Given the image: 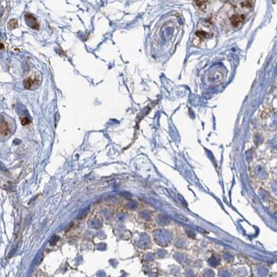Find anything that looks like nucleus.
I'll return each mask as SVG.
<instances>
[{"label":"nucleus","mask_w":277,"mask_h":277,"mask_svg":"<svg viewBox=\"0 0 277 277\" xmlns=\"http://www.w3.org/2000/svg\"><path fill=\"white\" fill-rule=\"evenodd\" d=\"M38 82L39 80H38L36 78L29 77L24 81V87L28 90H33L37 88Z\"/></svg>","instance_id":"1"},{"label":"nucleus","mask_w":277,"mask_h":277,"mask_svg":"<svg viewBox=\"0 0 277 277\" xmlns=\"http://www.w3.org/2000/svg\"><path fill=\"white\" fill-rule=\"evenodd\" d=\"M245 20V16L244 15H234L231 17V24L234 27H238L240 23L244 21Z\"/></svg>","instance_id":"2"},{"label":"nucleus","mask_w":277,"mask_h":277,"mask_svg":"<svg viewBox=\"0 0 277 277\" xmlns=\"http://www.w3.org/2000/svg\"><path fill=\"white\" fill-rule=\"evenodd\" d=\"M9 133H10V128L8 123L4 120L1 121L0 122V134L7 135Z\"/></svg>","instance_id":"3"},{"label":"nucleus","mask_w":277,"mask_h":277,"mask_svg":"<svg viewBox=\"0 0 277 277\" xmlns=\"http://www.w3.org/2000/svg\"><path fill=\"white\" fill-rule=\"evenodd\" d=\"M196 36L200 40H204V39H206L207 33L204 31H198L196 32Z\"/></svg>","instance_id":"4"},{"label":"nucleus","mask_w":277,"mask_h":277,"mask_svg":"<svg viewBox=\"0 0 277 277\" xmlns=\"http://www.w3.org/2000/svg\"><path fill=\"white\" fill-rule=\"evenodd\" d=\"M8 28L10 29H15L16 27H17V20H15V19L10 20V22H8Z\"/></svg>","instance_id":"5"},{"label":"nucleus","mask_w":277,"mask_h":277,"mask_svg":"<svg viewBox=\"0 0 277 277\" xmlns=\"http://www.w3.org/2000/svg\"><path fill=\"white\" fill-rule=\"evenodd\" d=\"M207 1L208 0H195V3H196L197 6H199L200 8H202V7L205 6Z\"/></svg>","instance_id":"6"},{"label":"nucleus","mask_w":277,"mask_h":277,"mask_svg":"<svg viewBox=\"0 0 277 277\" xmlns=\"http://www.w3.org/2000/svg\"><path fill=\"white\" fill-rule=\"evenodd\" d=\"M30 122H31L30 119L27 118V117H24V118L21 119V123L22 125H27V124H29Z\"/></svg>","instance_id":"7"}]
</instances>
